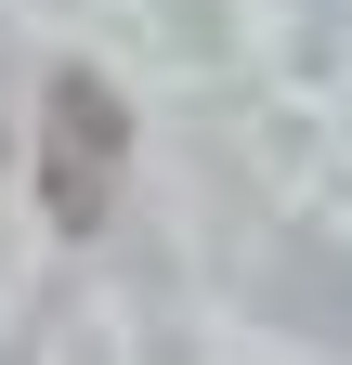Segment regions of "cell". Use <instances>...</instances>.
<instances>
[{
  "instance_id": "6da1fadb",
  "label": "cell",
  "mask_w": 352,
  "mask_h": 365,
  "mask_svg": "<svg viewBox=\"0 0 352 365\" xmlns=\"http://www.w3.org/2000/svg\"><path fill=\"white\" fill-rule=\"evenodd\" d=\"M118 182H130V105L92 66H66L39 91V222H53V235H105Z\"/></svg>"
}]
</instances>
